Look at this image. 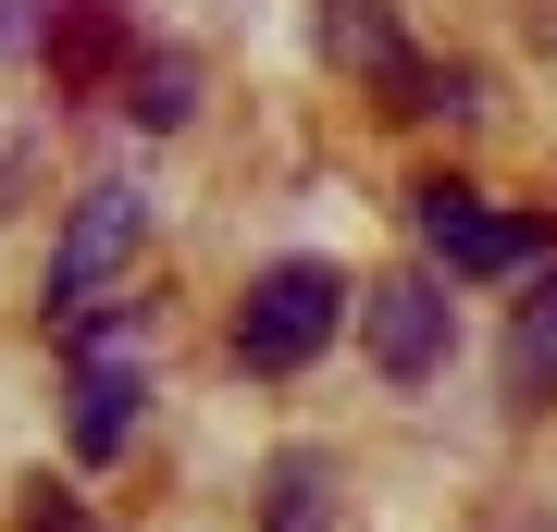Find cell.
I'll return each instance as SVG.
<instances>
[{"label":"cell","instance_id":"4","mask_svg":"<svg viewBox=\"0 0 557 532\" xmlns=\"http://www.w3.org/2000/svg\"><path fill=\"white\" fill-rule=\"evenodd\" d=\"M359 347H372L384 384H434L446 347H458L446 285H434V273H384V285H359Z\"/></svg>","mask_w":557,"mask_h":532},{"label":"cell","instance_id":"9","mask_svg":"<svg viewBox=\"0 0 557 532\" xmlns=\"http://www.w3.org/2000/svg\"><path fill=\"white\" fill-rule=\"evenodd\" d=\"M186 87H199V75H186L174 50H137V75H124V112H137V124H186V112H199Z\"/></svg>","mask_w":557,"mask_h":532},{"label":"cell","instance_id":"6","mask_svg":"<svg viewBox=\"0 0 557 532\" xmlns=\"http://www.w3.org/2000/svg\"><path fill=\"white\" fill-rule=\"evenodd\" d=\"M260 532H359L322 446H285V458H273V508H260Z\"/></svg>","mask_w":557,"mask_h":532},{"label":"cell","instance_id":"5","mask_svg":"<svg viewBox=\"0 0 557 532\" xmlns=\"http://www.w3.org/2000/svg\"><path fill=\"white\" fill-rule=\"evenodd\" d=\"M409 223H421V248H434L446 273H520V260L545 248V236H533L520 211H496L483 186H446V174H434V186L409 198Z\"/></svg>","mask_w":557,"mask_h":532},{"label":"cell","instance_id":"10","mask_svg":"<svg viewBox=\"0 0 557 532\" xmlns=\"http://www.w3.org/2000/svg\"><path fill=\"white\" fill-rule=\"evenodd\" d=\"M25 532H100V520H87L75 495H38V508H25Z\"/></svg>","mask_w":557,"mask_h":532},{"label":"cell","instance_id":"7","mask_svg":"<svg viewBox=\"0 0 557 532\" xmlns=\"http://www.w3.org/2000/svg\"><path fill=\"white\" fill-rule=\"evenodd\" d=\"M322 50L335 62H359L372 87H421V62H409V38L384 25V0H322Z\"/></svg>","mask_w":557,"mask_h":532},{"label":"cell","instance_id":"8","mask_svg":"<svg viewBox=\"0 0 557 532\" xmlns=\"http://www.w3.org/2000/svg\"><path fill=\"white\" fill-rule=\"evenodd\" d=\"M508 384H520V396H545V384H557V273H545L533 297H520V335H508Z\"/></svg>","mask_w":557,"mask_h":532},{"label":"cell","instance_id":"1","mask_svg":"<svg viewBox=\"0 0 557 532\" xmlns=\"http://www.w3.org/2000/svg\"><path fill=\"white\" fill-rule=\"evenodd\" d=\"M347 322V273L335 260H273V273H248L236 297V359L248 372H310L322 347H335Z\"/></svg>","mask_w":557,"mask_h":532},{"label":"cell","instance_id":"2","mask_svg":"<svg viewBox=\"0 0 557 532\" xmlns=\"http://www.w3.org/2000/svg\"><path fill=\"white\" fill-rule=\"evenodd\" d=\"M137 248H149V186H137V174H100V186L75 198V223H62V248H50V310L87 322V310L124 285Z\"/></svg>","mask_w":557,"mask_h":532},{"label":"cell","instance_id":"3","mask_svg":"<svg viewBox=\"0 0 557 532\" xmlns=\"http://www.w3.org/2000/svg\"><path fill=\"white\" fill-rule=\"evenodd\" d=\"M137 409H149V322L87 310L75 322V458H124Z\"/></svg>","mask_w":557,"mask_h":532}]
</instances>
